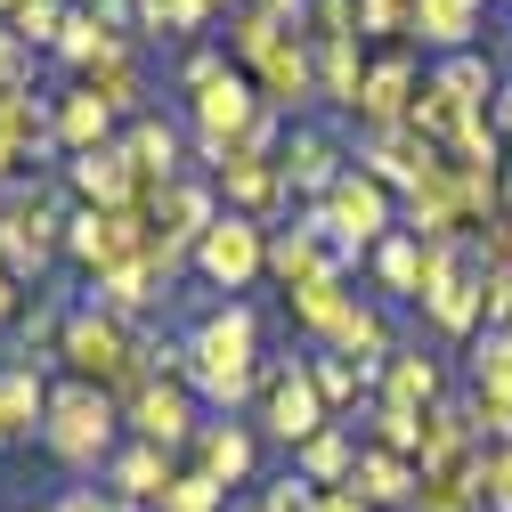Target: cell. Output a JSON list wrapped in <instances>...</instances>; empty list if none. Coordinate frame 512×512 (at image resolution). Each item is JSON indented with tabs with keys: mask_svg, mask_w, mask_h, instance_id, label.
Here are the masks:
<instances>
[{
	"mask_svg": "<svg viewBox=\"0 0 512 512\" xmlns=\"http://www.w3.org/2000/svg\"><path fill=\"white\" fill-rule=\"evenodd\" d=\"M187 350H196V374L187 391L204 399V415H252L261 407V366H269V317L261 301H220L196 285V317H187Z\"/></svg>",
	"mask_w": 512,
	"mask_h": 512,
	"instance_id": "1",
	"label": "cell"
},
{
	"mask_svg": "<svg viewBox=\"0 0 512 512\" xmlns=\"http://www.w3.org/2000/svg\"><path fill=\"white\" fill-rule=\"evenodd\" d=\"M131 439L122 431V399H106L98 382H74V374H57V391H49V423H41V456L66 472V480H98L114 464V447Z\"/></svg>",
	"mask_w": 512,
	"mask_h": 512,
	"instance_id": "2",
	"label": "cell"
},
{
	"mask_svg": "<svg viewBox=\"0 0 512 512\" xmlns=\"http://www.w3.org/2000/svg\"><path fill=\"white\" fill-rule=\"evenodd\" d=\"M57 374H74V382H98L106 399H122L131 407L139 391H147V358H139V326L131 317H114V309H98L90 293H74V317H66V350H57Z\"/></svg>",
	"mask_w": 512,
	"mask_h": 512,
	"instance_id": "3",
	"label": "cell"
},
{
	"mask_svg": "<svg viewBox=\"0 0 512 512\" xmlns=\"http://www.w3.org/2000/svg\"><path fill=\"white\" fill-rule=\"evenodd\" d=\"M480 326H488V269L472 261V244H431L423 301H415V334L456 358Z\"/></svg>",
	"mask_w": 512,
	"mask_h": 512,
	"instance_id": "4",
	"label": "cell"
},
{
	"mask_svg": "<svg viewBox=\"0 0 512 512\" xmlns=\"http://www.w3.org/2000/svg\"><path fill=\"white\" fill-rule=\"evenodd\" d=\"M252 423H261V439L277 447V456H293V447H309L317 431H326V399H317V374H309V350H269L261 366V407H252Z\"/></svg>",
	"mask_w": 512,
	"mask_h": 512,
	"instance_id": "5",
	"label": "cell"
},
{
	"mask_svg": "<svg viewBox=\"0 0 512 512\" xmlns=\"http://www.w3.org/2000/svg\"><path fill=\"white\" fill-rule=\"evenodd\" d=\"M301 212H309L317 228H326V244L342 252V261H358V269H366V252L399 228V196H391L382 179H366L358 163L334 179V196H326V204H301Z\"/></svg>",
	"mask_w": 512,
	"mask_h": 512,
	"instance_id": "6",
	"label": "cell"
},
{
	"mask_svg": "<svg viewBox=\"0 0 512 512\" xmlns=\"http://www.w3.org/2000/svg\"><path fill=\"white\" fill-rule=\"evenodd\" d=\"M147 252H155L147 204H139V212H90V204H74V220H66V269H82V285L147 261Z\"/></svg>",
	"mask_w": 512,
	"mask_h": 512,
	"instance_id": "7",
	"label": "cell"
},
{
	"mask_svg": "<svg viewBox=\"0 0 512 512\" xmlns=\"http://www.w3.org/2000/svg\"><path fill=\"white\" fill-rule=\"evenodd\" d=\"M196 285L220 293V301H236V293H252V285H269V228L244 220V212H220L212 236L196 244Z\"/></svg>",
	"mask_w": 512,
	"mask_h": 512,
	"instance_id": "8",
	"label": "cell"
},
{
	"mask_svg": "<svg viewBox=\"0 0 512 512\" xmlns=\"http://www.w3.org/2000/svg\"><path fill=\"white\" fill-rule=\"evenodd\" d=\"M423 82H431V57H423V49H374V66H366V90H358L350 131H399V122H415Z\"/></svg>",
	"mask_w": 512,
	"mask_h": 512,
	"instance_id": "9",
	"label": "cell"
},
{
	"mask_svg": "<svg viewBox=\"0 0 512 512\" xmlns=\"http://www.w3.org/2000/svg\"><path fill=\"white\" fill-rule=\"evenodd\" d=\"M277 171H285V187H293V204H326L334 179L350 171V122H334V114L293 122V139H285Z\"/></svg>",
	"mask_w": 512,
	"mask_h": 512,
	"instance_id": "10",
	"label": "cell"
},
{
	"mask_svg": "<svg viewBox=\"0 0 512 512\" xmlns=\"http://www.w3.org/2000/svg\"><path fill=\"white\" fill-rule=\"evenodd\" d=\"M261 464H269V439H261V423H252V415H204L196 447H187V472L220 480L228 496H236V488H261V480H269Z\"/></svg>",
	"mask_w": 512,
	"mask_h": 512,
	"instance_id": "11",
	"label": "cell"
},
{
	"mask_svg": "<svg viewBox=\"0 0 512 512\" xmlns=\"http://www.w3.org/2000/svg\"><path fill=\"white\" fill-rule=\"evenodd\" d=\"M399 228L407 236H423V244H464L472 236V212H464V171H456V155H439L407 196H399Z\"/></svg>",
	"mask_w": 512,
	"mask_h": 512,
	"instance_id": "12",
	"label": "cell"
},
{
	"mask_svg": "<svg viewBox=\"0 0 512 512\" xmlns=\"http://www.w3.org/2000/svg\"><path fill=\"white\" fill-rule=\"evenodd\" d=\"M358 301H366V277H358V269H334V277H317V285H301V293L285 301V326H293V350H334V342H342V326L358 317Z\"/></svg>",
	"mask_w": 512,
	"mask_h": 512,
	"instance_id": "13",
	"label": "cell"
},
{
	"mask_svg": "<svg viewBox=\"0 0 512 512\" xmlns=\"http://www.w3.org/2000/svg\"><path fill=\"white\" fill-rule=\"evenodd\" d=\"M122 431L147 439V447H171V456H187L204 431V399L187 391V382H147V391L122 407Z\"/></svg>",
	"mask_w": 512,
	"mask_h": 512,
	"instance_id": "14",
	"label": "cell"
},
{
	"mask_svg": "<svg viewBox=\"0 0 512 512\" xmlns=\"http://www.w3.org/2000/svg\"><path fill=\"white\" fill-rule=\"evenodd\" d=\"M334 269H358V261H342L309 212H293L285 228H269V285H277L285 301H293L301 285H317V277H334ZM358 277H366V269H358Z\"/></svg>",
	"mask_w": 512,
	"mask_h": 512,
	"instance_id": "15",
	"label": "cell"
},
{
	"mask_svg": "<svg viewBox=\"0 0 512 512\" xmlns=\"http://www.w3.org/2000/svg\"><path fill=\"white\" fill-rule=\"evenodd\" d=\"M49 391H57V374H49V366L0 350V456H9V447H41Z\"/></svg>",
	"mask_w": 512,
	"mask_h": 512,
	"instance_id": "16",
	"label": "cell"
},
{
	"mask_svg": "<svg viewBox=\"0 0 512 512\" xmlns=\"http://www.w3.org/2000/svg\"><path fill=\"white\" fill-rule=\"evenodd\" d=\"M66 187H74V204H90V212H139L147 204V171L131 163V147H98V155H74L66 163Z\"/></svg>",
	"mask_w": 512,
	"mask_h": 512,
	"instance_id": "17",
	"label": "cell"
},
{
	"mask_svg": "<svg viewBox=\"0 0 512 512\" xmlns=\"http://www.w3.org/2000/svg\"><path fill=\"white\" fill-rule=\"evenodd\" d=\"M350 163H358L366 179H382L391 196H407V187L439 163V147L415 131V122H399V131H350Z\"/></svg>",
	"mask_w": 512,
	"mask_h": 512,
	"instance_id": "18",
	"label": "cell"
},
{
	"mask_svg": "<svg viewBox=\"0 0 512 512\" xmlns=\"http://www.w3.org/2000/svg\"><path fill=\"white\" fill-rule=\"evenodd\" d=\"M464 382L447 374V350L439 342H423V334H407V350L382 366V407H415V415H431L439 399H456Z\"/></svg>",
	"mask_w": 512,
	"mask_h": 512,
	"instance_id": "19",
	"label": "cell"
},
{
	"mask_svg": "<svg viewBox=\"0 0 512 512\" xmlns=\"http://www.w3.org/2000/svg\"><path fill=\"white\" fill-rule=\"evenodd\" d=\"M179 472H187V456H171V447H147V439H122V447H114V464H106L98 480H106L122 504L155 512V504L171 496V480H179Z\"/></svg>",
	"mask_w": 512,
	"mask_h": 512,
	"instance_id": "20",
	"label": "cell"
},
{
	"mask_svg": "<svg viewBox=\"0 0 512 512\" xmlns=\"http://www.w3.org/2000/svg\"><path fill=\"white\" fill-rule=\"evenodd\" d=\"M488 9H496V0H415V49L423 57L488 49Z\"/></svg>",
	"mask_w": 512,
	"mask_h": 512,
	"instance_id": "21",
	"label": "cell"
},
{
	"mask_svg": "<svg viewBox=\"0 0 512 512\" xmlns=\"http://www.w3.org/2000/svg\"><path fill=\"white\" fill-rule=\"evenodd\" d=\"M423 269H431V244L407 236V228H391V236L366 252V293L391 301V309H415L423 301Z\"/></svg>",
	"mask_w": 512,
	"mask_h": 512,
	"instance_id": "22",
	"label": "cell"
},
{
	"mask_svg": "<svg viewBox=\"0 0 512 512\" xmlns=\"http://www.w3.org/2000/svg\"><path fill=\"white\" fill-rule=\"evenodd\" d=\"M220 204L244 212V220H261V228H285V220L301 212L277 163H236V155H228V171H220Z\"/></svg>",
	"mask_w": 512,
	"mask_h": 512,
	"instance_id": "23",
	"label": "cell"
},
{
	"mask_svg": "<svg viewBox=\"0 0 512 512\" xmlns=\"http://www.w3.org/2000/svg\"><path fill=\"white\" fill-rule=\"evenodd\" d=\"M122 49H147L139 33H114V25H98L90 9H66V33H57V49H49V66L66 74V82H90L98 66H114Z\"/></svg>",
	"mask_w": 512,
	"mask_h": 512,
	"instance_id": "24",
	"label": "cell"
},
{
	"mask_svg": "<svg viewBox=\"0 0 512 512\" xmlns=\"http://www.w3.org/2000/svg\"><path fill=\"white\" fill-rule=\"evenodd\" d=\"M122 147H131V163L147 171V187H171V179H187L196 163H187V122L179 114H139V122H122Z\"/></svg>",
	"mask_w": 512,
	"mask_h": 512,
	"instance_id": "25",
	"label": "cell"
},
{
	"mask_svg": "<svg viewBox=\"0 0 512 512\" xmlns=\"http://www.w3.org/2000/svg\"><path fill=\"white\" fill-rule=\"evenodd\" d=\"M49 98H57V147H66V163H74V155H98V147H114V139H122L114 106H106L90 82H57Z\"/></svg>",
	"mask_w": 512,
	"mask_h": 512,
	"instance_id": "26",
	"label": "cell"
},
{
	"mask_svg": "<svg viewBox=\"0 0 512 512\" xmlns=\"http://www.w3.org/2000/svg\"><path fill=\"white\" fill-rule=\"evenodd\" d=\"M66 317H74V293L41 285V293L17 309V326H9V358H33V366L57 374V350H66Z\"/></svg>",
	"mask_w": 512,
	"mask_h": 512,
	"instance_id": "27",
	"label": "cell"
},
{
	"mask_svg": "<svg viewBox=\"0 0 512 512\" xmlns=\"http://www.w3.org/2000/svg\"><path fill=\"white\" fill-rule=\"evenodd\" d=\"M309 49H317V114L350 122V114H358V90H366V66H374V49H366V41H309Z\"/></svg>",
	"mask_w": 512,
	"mask_h": 512,
	"instance_id": "28",
	"label": "cell"
},
{
	"mask_svg": "<svg viewBox=\"0 0 512 512\" xmlns=\"http://www.w3.org/2000/svg\"><path fill=\"white\" fill-rule=\"evenodd\" d=\"M220 25H228V0H139V41L155 49V41H220Z\"/></svg>",
	"mask_w": 512,
	"mask_h": 512,
	"instance_id": "29",
	"label": "cell"
},
{
	"mask_svg": "<svg viewBox=\"0 0 512 512\" xmlns=\"http://www.w3.org/2000/svg\"><path fill=\"white\" fill-rule=\"evenodd\" d=\"M350 488L374 504V512H415V488H423V464H407V456H391V447H358V472H350Z\"/></svg>",
	"mask_w": 512,
	"mask_h": 512,
	"instance_id": "30",
	"label": "cell"
},
{
	"mask_svg": "<svg viewBox=\"0 0 512 512\" xmlns=\"http://www.w3.org/2000/svg\"><path fill=\"white\" fill-rule=\"evenodd\" d=\"M431 90H439V98H456V106H472V114H488L496 90H504V57H488V49L431 57Z\"/></svg>",
	"mask_w": 512,
	"mask_h": 512,
	"instance_id": "31",
	"label": "cell"
},
{
	"mask_svg": "<svg viewBox=\"0 0 512 512\" xmlns=\"http://www.w3.org/2000/svg\"><path fill=\"white\" fill-rule=\"evenodd\" d=\"M334 350L382 374V366H391V358L407 350V326H399V309H391V301H374V293H366V301H358V317H350V326H342V342H334Z\"/></svg>",
	"mask_w": 512,
	"mask_h": 512,
	"instance_id": "32",
	"label": "cell"
},
{
	"mask_svg": "<svg viewBox=\"0 0 512 512\" xmlns=\"http://www.w3.org/2000/svg\"><path fill=\"white\" fill-rule=\"evenodd\" d=\"M358 447H366V431H358V423H326L309 447H293L285 464H293L301 480H317V488H350V472H358Z\"/></svg>",
	"mask_w": 512,
	"mask_h": 512,
	"instance_id": "33",
	"label": "cell"
},
{
	"mask_svg": "<svg viewBox=\"0 0 512 512\" xmlns=\"http://www.w3.org/2000/svg\"><path fill=\"white\" fill-rule=\"evenodd\" d=\"M90 90L114 106V122H139V114H155V106H163V90H155V74H147V49H122L114 66H98V74H90Z\"/></svg>",
	"mask_w": 512,
	"mask_h": 512,
	"instance_id": "34",
	"label": "cell"
},
{
	"mask_svg": "<svg viewBox=\"0 0 512 512\" xmlns=\"http://www.w3.org/2000/svg\"><path fill=\"white\" fill-rule=\"evenodd\" d=\"M358 41L366 49H415V0H358Z\"/></svg>",
	"mask_w": 512,
	"mask_h": 512,
	"instance_id": "35",
	"label": "cell"
},
{
	"mask_svg": "<svg viewBox=\"0 0 512 512\" xmlns=\"http://www.w3.org/2000/svg\"><path fill=\"white\" fill-rule=\"evenodd\" d=\"M220 74H236L228 41H196V49H179V66H171V98H196V90H212Z\"/></svg>",
	"mask_w": 512,
	"mask_h": 512,
	"instance_id": "36",
	"label": "cell"
},
{
	"mask_svg": "<svg viewBox=\"0 0 512 512\" xmlns=\"http://www.w3.org/2000/svg\"><path fill=\"white\" fill-rule=\"evenodd\" d=\"M366 439H374V447H391V456H407V464H423V415H415V407H382V399H374Z\"/></svg>",
	"mask_w": 512,
	"mask_h": 512,
	"instance_id": "37",
	"label": "cell"
},
{
	"mask_svg": "<svg viewBox=\"0 0 512 512\" xmlns=\"http://www.w3.org/2000/svg\"><path fill=\"white\" fill-rule=\"evenodd\" d=\"M66 9H74V0H25V9L9 17V33L41 57V66H49V49H57V33H66Z\"/></svg>",
	"mask_w": 512,
	"mask_h": 512,
	"instance_id": "38",
	"label": "cell"
},
{
	"mask_svg": "<svg viewBox=\"0 0 512 512\" xmlns=\"http://www.w3.org/2000/svg\"><path fill=\"white\" fill-rule=\"evenodd\" d=\"M317 496H326L317 480H301L293 464H277L261 488H252V512H317Z\"/></svg>",
	"mask_w": 512,
	"mask_h": 512,
	"instance_id": "39",
	"label": "cell"
},
{
	"mask_svg": "<svg viewBox=\"0 0 512 512\" xmlns=\"http://www.w3.org/2000/svg\"><path fill=\"white\" fill-rule=\"evenodd\" d=\"M155 512H228V488H220V480H204V472H179V480H171V496H163Z\"/></svg>",
	"mask_w": 512,
	"mask_h": 512,
	"instance_id": "40",
	"label": "cell"
},
{
	"mask_svg": "<svg viewBox=\"0 0 512 512\" xmlns=\"http://www.w3.org/2000/svg\"><path fill=\"white\" fill-rule=\"evenodd\" d=\"M301 33L309 41H358V0H309Z\"/></svg>",
	"mask_w": 512,
	"mask_h": 512,
	"instance_id": "41",
	"label": "cell"
},
{
	"mask_svg": "<svg viewBox=\"0 0 512 512\" xmlns=\"http://www.w3.org/2000/svg\"><path fill=\"white\" fill-rule=\"evenodd\" d=\"M49 512H139V504H122L106 480H66V488L49 496Z\"/></svg>",
	"mask_w": 512,
	"mask_h": 512,
	"instance_id": "42",
	"label": "cell"
},
{
	"mask_svg": "<svg viewBox=\"0 0 512 512\" xmlns=\"http://www.w3.org/2000/svg\"><path fill=\"white\" fill-rule=\"evenodd\" d=\"M464 244H472V261H480V269H512V212H496V220L472 228Z\"/></svg>",
	"mask_w": 512,
	"mask_h": 512,
	"instance_id": "43",
	"label": "cell"
},
{
	"mask_svg": "<svg viewBox=\"0 0 512 512\" xmlns=\"http://www.w3.org/2000/svg\"><path fill=\"white\" fill-rule=\"evenodd\" d=\"M9 82H41V57H33L9 25H0V90H9Z\"/></svg>",
	"mask_w": 512,
	"mask_h": 512,
	"instance_id": "44",
	"label": "cell"
},
{
	"mask_svg": "<svg viewBox=\"0 0 512 512\" xmlns=\"http://www.w3.org/2000/svg\"><path fill=\"white\" fill-rule=\"evenodd\" d=\"M488 512H512V439L488 447Z\"/></svg>",
	"mask_w": 512,
	"mask_h": 512,
	"instance_id": "45",
	"label": "cell"
},
{
	"mask_svg": "<svg viewBox=\"0 0 512 512\" xmlns=\"http://www.w3.org/2000/svg\"><path fill=\"white\" fill-rule=\"evenodd\" d=\"M25 301H33V293H25V285H17L9 269H0V334H9V326H17V309H25Z\"/></svg>",
	"mask_w": 512,
	"mask_h": 512,
	"instance_id": "46",
	"label": "cell"
},
{
	"mask_svg": "<svg viewBox=\"0 0 512 512\" xmlns=\"http://www.w3.org/2000/svg\"><path fill=\"white\" fill-rule=\"evenodd\" d=\"M488 131L512 147V74H504V90H496V106H488Z\"/></svg>",
	"mask_w": 512,
	"mask_h": 512,
	"instance_id": "47",
	"label": "cell"
},
{
	"mask_svg": "<svg viewBox=\"0 0 512 512\" xmlns=\"http://www.w3.org/2000/svg\"><path fill=\"white\" fill-rule=\"evenodd\" d=\"M317 512H374L358 488H326V496H317Z\"/></svg>",
	"mask_w": 512,
	"mask_h": 512,
	"instance_id": "48",
	"label": "cell"
},
{
	"mask_svg": "<svg viewBox=\"0 0 512 512\" xmlns=\"http://www.w3.org/2000/svg\"><path fill=\"white\" fill-rule=\"evenodd\" d=\"M17 9H25V0H0V25H9V17H17Z\"/></svg>",
	"mask_w": 512,
	"mask_h": 512,
	"instance_id": "49",
	"label": "cell"
},
{
	"mask_svg": "<svg viewBox=\"0 0 512 512\" xmlns=\"http://www.w3.org/2000/svg\"><path fill=\"white\" fill-rule=\"evenodd\" d=\"M496 57H504V74H512V33H504V49H496Z\"/></svg>",
	"mask_w": 512,
	"mask_h": 512,
	"instance_id": "50",
	"label": "cell"
},
{
	"mask_svg": "<svg viewBox=\"0 0 512 512\" xmlns=\"http://www.w3.org/2000/svg\"><path fill=\"white\" fill-rule=\"evenodd\" d=\"M504 212H512V163H504Z\"/></svg>",
	"mask_w": 512,
	"mask_h": 512,
	"instance_id": "51",
	"label": "cell"
},
{
	"mask_svg": "<svg viewBox=\"0 0 512 512\" xmlns=\"http://www.w3.org/2000/svg\"><path fill=\"white\" fill-rule=\"evenodd\" d=\"M236 9H252V0H228V17H236Z\"/></svg>",
	"mask_w": 512,
	"mask_h": 512,
	"instance_id": "52",
	"label": "cell"
},
{
	"mask_svg": "<svg viewBox=\"0 0 512 512\" xmlns=\"http://www.w3.org/2000/svg\"><path fill=\"white\" fill-rule=\"evenodd\" d=\"M228 512H252V496H244V504H228Z\"/></svg>",
	"mask_w": 512,
	"mask_h": 512,
	"instance_id": "53",
	"label": "cell"
},
{
	"mask_svg": "<svg viewBox=\"0 0 512 512\" xmlns=\"http://www.w3.org/2000/svg\"><path fill=\"white\" fill-rule=\"evenodd\" d=\"M496 9H512V0H496Z\"/></svg>",
	"mask_w": 512,
	"mask_h": 512,
	"instance_id": "54",
	"label": "cell"
},
{
	"mask_svg": "<svg viewBox=\"0 0 512 512\" xmlns=\"http://www.w3.org/2000/svg\"><path fill=\"white\" fill-rule=\"evenodd\" d=\"M0 196H9V187H0Z\"/></svg>",
	"mask_w": 512,
	"mask_h": 512,
	"instance_id": "55",
	"label": "cell"
}]
</instances>
